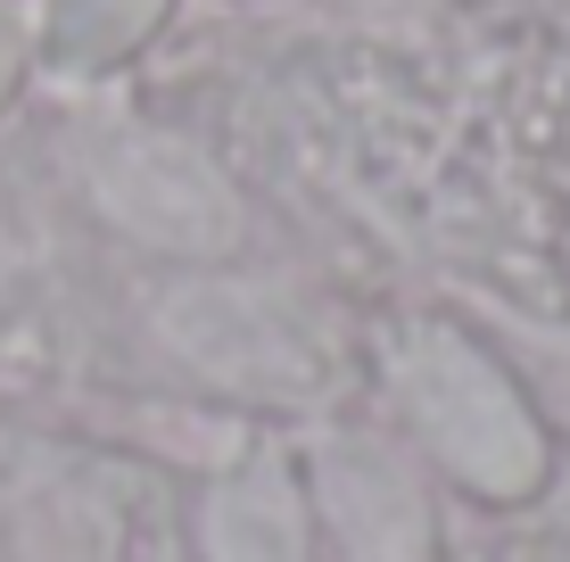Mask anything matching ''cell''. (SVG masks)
I'll return each instance as SVG.
<instances>
[{
    "mask_svg": "<svg viewBox=\"0 0 570 562\" xmlns=\"http://www.w3.org/2000/svg\"><path fill=\"white\" fill-rule=\"evenodd\" d=\"M397 397L430 455L480 496H529L546 480V431L529 422L513 381L455 332H414L397 347Z\"/></svg>",
    "mask_w": 570,
    "mask_h": 562,
    "instance_id": "cell-1",
    "label": "cell"
},
{
    "mask_svg": "<svg viewBox=\"0 0 570 562\" xmlns=\"http://www.w3.org/2000/svg\"><path fill=\"white\" fill-rule=\"evenodd\" d=\"M314 496L347 562H430V496L381 438H323L314 447Z\"/></svg>",
    "mask_w": 570,
    "mask_h": 562,
    "instance_id": "cell-2",
    "label": "cell"
},
{
    "mask_svg": "<svg viewBox=\"0 0 570 562\" xmlns=\"http://www.w3.org/2000/svg\"><path fill=\"white\" fill-rule=\"evenodd\" d=\"M166 332L183 339L190 364H207V373L232 381V390H265V397L323 390V356H314V339L282 315V306L248 298V289H190V298H174Z\"/></svg>",
    "mask_w": 570,
    "mask_h": 562,
    "instance_id": "cell-3",
    "label": "cell"
},
{
    "mask_svg": "<svg viewBox=\"0 0 570 562\" xmlns=\"http://www.w3.org/2000/svg\"><path fill=\"white\" fill-rule=\"evenodd\" d=\"M108 207L132 231L166 248H224L232 240V199L224 183L190 158L183 141H125L108 166Z\"/></svg>",
    "mask_w": 570,
    "mask_h": 562,
    "instance_id": "cell-4",
    "label": "cell"
},
{
    "mask_svg": "<svg viewBox=\"0 0 570 562\" xmlns=\"http://www.w3.org/2000/svg\"><path fill=\"white\" fill-rule=\"evenodd\" d=\"M207 562H306V496L282 472V455H248L207 489L199 513Z\"/></svg>",
    "mask_w": 570,
    "mask_h": 562,
    "instance_id": "cell-5",
    "label": "cell"
},
{
    "mask_svg": "<svg viewBox=\"0 0 570 562\" xmlns=\"http://www.w3.org/2000/svg\"><path fill=\"white\" fill-rule=\"evenodd\" d=\"M149 17H157V0H67L58 33H67L75 58H108V50H125Z\"/></svg>",
    "mask_w": 570,
    "mask_h": 562,
    "instance_id": "cell-6",
    "label": "cell"
},
{
    "mask_svg": "<svg viewBox=\"0 0 570 562\" xmlns=\"http://www.w3.org/2000/svg\"><path fill=\"white\" fill-rule=\"evenodd\" d=\"M9 67H17V50H9V26H0V83H9Z\"/></svg>",
    "mask_w": 570,
    "mask_h": 562,
    "instance_id": "cell-7",
    "label": "cell"
}]
</instances>
